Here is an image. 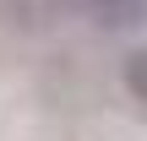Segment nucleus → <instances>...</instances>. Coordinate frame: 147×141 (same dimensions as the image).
<instances>
[{
    "label": "nucleus",
    "instance_id": "nucleus-2",
    "mask_svg": "<svg viewBox=\"0 0 147 141\" xmlns=\"http://www.w3.org/2000/svg\"><path fill=\"white\" fill-rule=\"evenodd\" d=\"M120 82H125V92H131V98L147 109V49H131V54H125V65H120Z\"/></svg>",
    "mask_w": 147,
    "mask_h": 141
},
{
    "label": "nucleus",
    "instance_id": "nucleus-1",
    "mask_svg": "<svg viewBox=\"0 0 147 141\" xmlns=\"http://www.w3.org/2000/svg\"><path fill=\"white\" fill-rule=\"evenodd\" d=\"M82 11H87L104 33H120V27L147 22V0H82Z\"/></svg>",
    "mask_w": 147,
    "mask_h": 141
}]
</instances>
